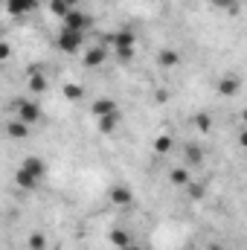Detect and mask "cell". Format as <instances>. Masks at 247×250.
Listing matches in <instances>:
<instances>
[{
	"instance_id": "obj_1",
	"label": "cell",
	"mask_w": 247,
	"mask_h": 250,
	"mask_svg": "<svg viewBox=\"0 0 247 250\" xmlns=\"http://www.w3.org/2000/svg\"><path fill=\"white\" fill-rule=\"evenodd\" d=\"M44 175H47V163L41 157H26L21 163V169H18V184L26 189H35L44 181Z\"/></svg>"
},
{
	"instance_id": "obj_2",
	"label": "cell",
	"mask_w": 247,
	"mask_h": 250,
	"mask_svg": "<svg viewBox=\"0 0 247 250\" xmlns=\"http://www.w3.org/2000/svg\"><path fill=\"white\" fill-rule=\"evenodd\" d=\"M111 47H114V53H117L123 62H131V59H134V47H137V38H134V32H128V29H120V32H114V35H111Z\"/></svg>"
},
{
	"instance_id": "obj_3",
	"label": "cell",
	"mask_w": 247,
	"mask_h": 250,
	"mask_svg": "<svg viewBox=\"0 0 247 250\" xmlns=\"http://www.w3.org/2000/svg\"><path fill=\"white\" fill-rule=\"evenodd\" d=\"M82 47H84V32H73V29L62 26V32H59V50H62V53H70V56H76Z\"/></svg>"
},
{
	"instance_id": "obj_4",
	"label": "cell",
	"mask_w": 247,
	"mask_h": 250,
	"mask_svg": "<svg viewBox=\"0 0 247 250\" xmlns=\"http://www.w3.org/2000/svg\"><path fill=\"white\" fill-rule=\"evenodd\" d=\"M15 114H18V120L26 125H35L41 120V108H38V102H32V99H21V102H15Z\"/></svg>"
},
{
	"instance_id": "obj_5",
	"label": "cell",
	"mask_w": 247,
	"mask_h": 250,
	"mask_svg": "<svg viewBox=\"0 0 247 250\" xmlns=\"http://www.w3.org/2000/svg\"><path fill=\"white\" fill-rule=\"evenodd\" d=\"M62 21H64V26H67V29H73V32H87V29H90V18H87L79 6H76V9H70Z\"/></svg>"
},
{
	"instance_id": "obj_6",
	"label": "cell",
	"mask_w": 247,
	"mask_h": 250,
	"mask_svg": "<svg viewBox=\"0 0 247 250\" xmlns=\"http://www.w3.org/2000/svg\"><path fill=\"white\" fill-rule=\"evenodd\" d=\"M90 114H93L96 120H102V117H111V114H120V111H117V102H114V99L99 96V99L90 105Z\"/></svg>"
},
{
	"instance_id": "obj_7",
	"label": "cell",
	"mask_w": 247,
	"mask_h": 250,
	"mask_svg": "<svg viewBox=\"0 0 247 250\" xmlns=\"http://www.w3.org/2000/svg\"><path fill=\"white\" fill-rule=\"evenodd\" d=\"M82 62H84V67H99V64L108 62V50H105L102 44H96V47H87Z\"/></svg>"
},
{
	"instance_id": "obj_8",
	"label": "cell",
	"mask_w": 247,
	"mask_h": 250,
	"mask_svg": "<svg viewBox=\"0 0 247 250\" xmlns=\"http://www.w3.org/2000/svg\"><path fill=\"white\" fill-rule=\"evenodd\" d=\"M239 90H242V79H239V76L230 73V76H221V79H218V93H221V96H236Z\"/></svg>"
},
{
	"instance_id": "obj_9",
	"label": "cell",
	"mask_w": 247,
	"mask_h": 250,
	"mask_svg": "<svg viewBox=\"0 0 247 250\" xmlns=\"http://www.w3.org/2000/svg\"><path fill=\"white\" fill-rule=\"evenodd\" d=\"M38 6V0H6V9L9 15H26Z\"/></svg>"
},
{
	"instance_id": "obj_10",
	"label": "cell",
	"mask_w": 247,
	"mask_h": 250,
	"mask_svg": "<svg viewBox=\"0 0 247 250\" xmlns=\"http://www.w3.org/2000/svg\"><path fill=\"white\" fill-rule=\"evenodd\" d=\"M201 160H204V151H201L198 146H186V148H184V163H186V169L198 166Z\"/></svg>"
},
{
	"instance_id": "obj_11",
	"label": "cell",
	"mask_w": 247,
	"mask_h": 250,
	"mask_svg": "<svg viewBox=\"0 0 247 250\" xmlns=\"http://www.w3.org/2000/svg\"><path fill=\"white\" fill-rule=\"evenodd\" d=\"M111 201L120 204V207H128L134 201V195H131V189H125V187H114L111 189Z\"/></svg>"
},
{
	"instance_id": "obj_12",
	"label": "cell",
	"mask_w": 247,
	"mask_h": 250,
	"mask_svg": "<svg viewBox=\"0 0 247 250\" xmlns=\"http://www.w3.org/2000/svg\"><path fill=\"white\" fill-rule=\"evenodd\" d=\"M111 245H114V248H120V250H125V248H131V245H134V239H131L125 230H111Z\"/></svg>"
},
{
	"instance_id": "obj_13",
	"label": "cell",
	"mask_w": 247,
	"mask_h": 250,
	"mask_svg": "<svg viewBox=\"0 0 247 250\" xmlns=\"http://www.w3.org/2000/svg\"><path fill=\"white\" fill-rule=\"evenodd\" d=\"M6 131H9V137H15V140H23V137L29 134V125L21 123V120H12V123L6 125Z\"/></svg>"
},
{
	"instance_id": "obj_14",
	"label": "cell",
	"mask_w": 247,
	"mask_h": 250,
	"mask_svg": "<svg viewBox=\"0 0 247 250\" xmlns=\"http://www.w3.org/2000/svg\"><path fill=\"white\" fill-rule=\"evenodd\" d=\"M169 181H172L175 187H189V169H186V166H178V169H172Z\"/></svg>"
},
{
	"instance_id": "obj_15",
	"label": "cell",
	"mask_w": 247,
	"mask_h": 250,
	"mask_svg": "<svg viewBox=\"0 0 247 250\" xmlns=\"http://www.w3.org/2000/svg\"><path fill=\"white\" fill-rule=\"evenodd\" d=\"M172 146H175V140H172L169 134H163V137H157V140H154V151H157V154H169V151H172Z\"/></svg>"
},
{
	"instance_id": "obj_16",
	"label": "cell",
	"mask_w": 247,
	"mask_h": 250,
	"mask_svg": "<svg viewBox=\"0 0 247 250\" xmlns=\"http://www.w3.org/2000/svg\"><path fill=\"white\" fill-rule=\"evenodd\" d=\"M117 123H120V114H111V117H102V120H99V131H102V134H111V131L117 128Z\"/></svg>"
},
{
	"instance_id": "obj_17",
	"label": "cell",
	"mask_w": 247,
	"mask_h": 250,
	"mask_svg": "<svg viewBox=\"0 0 247 250\" xmlns=\"http://www.w3.org/2000/svg\"><path fill=\"white\" fill-rule=\"evenodd\" d=\"M157 62L163 64V67H172V64H178V53H175V50H160Z\"/></svg>"
},
{
	"instance_id": "obj_18",
	"label": "cell",
	"mask_w": 247,
	"mask_h": 250,
	"mask_svg": "<svg viewBox=\"0 0 247 250\" xmlns=\"http://www.w3.org/2000/svg\"><path fill=\"white\" fill-rule=\"evenodd\" d=\"M64 96H67V99H82V87H79V84H67V87H64Z\"/></svg>"
},
{
	"instance_id": "obj_19",
	"label": "cell",
	"mask_w": 247,
	"mask_h": 250,
	"mask_svg": "<svg viewBox=\"0 0 247 250\" xmlns=\"http://www.w3.org/2000/svg\"><path fill=\"white\" fill-rule=\"evenodd\" d=\"M215 6H221V9H227V12H236L239 9V0H212Z\"/></svg>"
},
{
	"instance_id": "obj_20",
	"label": "cell",
	"mask_w": 247,
	"mask_h": 250,
	"mask_svg": "<svg viewBox=\"0 0 247 250\" xmlns=\"http://www.w3.org/2000/svg\"><path fill=\"white\" fill-rule=\"evenodd\" d=\"M29 87H32V90H44V87H47V79H44V76H32Z\"/></svg>"
},
{
	"instance_id": "obj_21",
	"label": "cell",
	"mask_w": 247,
	"mask_h": 250,
	"mask_svg": "<svg viewBox=\"0 0 247 250\" xmlns=\"http://www.w3.org/2000/svg\"><path fill=\"white\" fill-rule=\"evenodd\" d=\"M29 245H32V250H41V248H44V236H38V233H35V236L29 239Z\"/></svg>"
},
{
	"instance_id": "obj_22",
	"label": "cell",
	"mask_w": 247,
	"mask_h": 250,
	"mask_svg": "<svg viewBox=\"0 0 247 250\" xmlns=\"http://www.w3.org/2000/svg\"><path fill=\"white\" fill-rule=\"evenodd\" d=\"M239 146L247 151V128H242V134H239Z\"/></svg>"
},
{
	"instance_id": "obj_23",
	"label": "cell",
	"mask_w": 247,
	"mask_h": 250,
	"mask_svg": "<svg viewBox=\"0 0 247 250\" xmlns=\"http://www.w3.org/2000/svg\"><path fill=\"white\" fill-rule=\"evenodd\" d=\"M242 125H245V128H247V108H245V111H242Z\"/></svg>"
},
{
	"instance_id": "obj_24",
	"label": "cell",
	"mask_w": 247,
	"mask_h": 250,
	"mask_svg": "<svg viewBox=\"0 0 247 250\" xmlns=\"http://www.w3.org/2000/svg\"><path fill=\"white\" fill-rule=\"evenodd\" d=\"M125 250H143V248L140 245H131V248H125Z\"/></svg>"
},
{
	"instance_id": "obj_25",
	"label": "cell",
	"mask_w": 247,
	"mask_h": 250,
	"mask_svg": "<svg viewBox=\"0 0 247 250\" xmlns=\"http://www.w3.org/2000/svg\"><path fill=\"white\" fill-rule=\"evenodd\" d=\"M206 250H221V248H218V245H209V248H206Z\"/></svg>"
}]
</instances>
